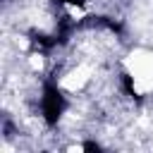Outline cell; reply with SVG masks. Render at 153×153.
Listing matches in <instances>:
<instances>
[{
	"mask_svg": "<svg viewBox=\"0 0 153 153\" xmlns=\"http://www.w3.org/2000/svg\"><path fill=\"white\" fill-rule=\"evenodd\" d=\"M84 151H96V153H98V151H100V146H98L96 141H86V143H84Z\"/></svg>",
	"mask_w": 153,
	"mask_h": 153,
	"instance_id": "cell-5",
	"label": "cell"
},
{
	"mask_svg": "<svg viewBox=\"0 0 153 153\" xmlns=\"http://www.w3.org/2000/svg\"><path fill=\"white\" fill-rule=\"evenodd\" d=\"M62 110H65L62 93L57 91L55 84H45V88H43V117H45V122L48 124H57Z\"/></svg>",
	"mask_w": 153,
	"mask_h": 153,
	"instance_id": "cell-1",
	"label": "cell"
},
{
	"mask_svg": "<svg viewBox=\"0 0 153 153\" xmlns=\"http://www.w3.org/2000/svg\"><path fill=\"white\" fill-rule=\"evenodd\" d=\"M53 2H55V5H60V2H72V5H79V7H81L86 0H53Z\"/></svg>",
	"mask_w": 153,
	"mask_h": 153,
	"instance_id": "cell-6",
	"label": "cell"
},
{
	"mask_svg": "<svg viewBox=\"0 0 153 153\" xmlns=\"http://www.w3.org/2000/svg\"><path fill=\"white\" fill-rule=\"evenodd\" d=\"M91 19H93V24H103V26H108V29H110V31H115V33H120V31H122V26H120L117 22H112L110 17H91Z\"/></svg>",
	"mask_w": 153,
	"mask_h": 153,
	"instance_id": "cell-2",
	"label": "cell"
},
{
	"mask_svg": "<svg viewBox=\"0 0 153 153\" xmlns=\"http://www.w3.org/2000/svg\"><path fill=\"white\" fill-rule=\"evenodd\" d=\"M122 86H124V91H127L131 98H139V96L134 93V84H131V76H129V74H122Z\"/></svg>",
	"mask_w": 153,
	"mask_h": 153,
	"instance_id": "cell-4",
	"label": "cell"
},
{
	"mask_svg": "<svg viewBox=\"0 0 153 153\" xmlns=\"http://www.w3.org/2000/svg\"><path fill=\"white\" fill-rule=\"evenodd\" d=\"M31 38H33V43H38L43 48H53L55 43H60L57 38H50V36H43V33H31Z\"/></svg>",
	"mask_w": 153,
	"mask_h": 153,
	"instance_id": "cell-3",
	"label": "cell"
}]
</instances>
